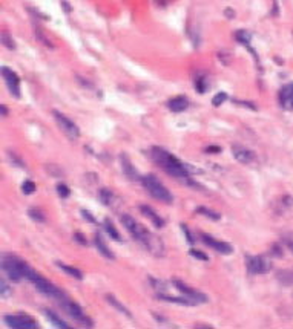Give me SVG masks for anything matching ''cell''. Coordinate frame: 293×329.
<instances>
[{
    "label": "cell",
    "instance_id": "cell-22",
    "mask_svg": "<svg viewBox=\"0 0 293 329\" xmlns=\"http://www.w3.org/2000/svg\"><path fill=\"white\" fill-rule=\"evenodd\" d=\"M195 211H196L198 215H203V216L209 218L211 220H219V219H221V215H219V213H216V211H214V210H211V208H207V207H203V205L196 207Z\"/></svg>",
    "mask_w": 293,
    "mask_h": 329
},
{
    "label": "cell",
    "instance_id": "cell-18",
    "mask_svg": "<svg viewBox=\"0 0 293 329\" xmlns=\"http://www.w3.org/2000/svg\"><path fill=\"white\" fill-rule=\"evenodd\" d=\"M56 265L57 267L63 271V273H66L68 275H72L74 279H77V280H81L83 279V274H81V271L80 270H77V268H74V267H69V265H66V263H63V262H56Z\"/></svg>",
    "mask_w": 293,
    "mask_h": 329
},
{
    "label": "cell",
    "instance_id": "cell-9",
    "mask_svg": "<svg viewBox=\"0 0 293 329\" xmlns=\"http://www.w3.org/2000/svg\"><path fill=\"white\" fill-rule=\"evenodd\" d=\"M36 285V288L41 292L45 294L48 297H52V299H57V300H61L63 297H66L63 294V291H60L56 285H52L49 280H46L45 277H41V275H39V277L33 282Z\"/></svg>",
    "mask_w": 293,
    "mask_h": 329
},
{
    "label": "cell",
    "instance_id": "cell-25",
    "mask_svg": "<svg viewBox=\"0 0 293 329\" xmlns=\"http://www.w3.org/2000/svg\"><path fill=\"white\" fill-rule=\"evenodd\" d=\"M195 89L200 92V93H204L207 91V81H206V77L204 75H198L195 78Z\"/></svg>",
    "mask_w": 293,
    "mask_h": 329
},
{
    "label": "cell",
    "instance_id": "cell-28",
    "mask_svg": "<svg viewBox=\"0 0 293 329\" xmlns=\"http://www.w3.org/2000/svg\"><path fill=\"white\" fill-rule=\"evenodd\" d=\"M112 199H114L112 192H109L108 188H101V190H100V201H101L103 204L109 205V204L112 202Z\"/></svg>",
    "mask_w": 293,
    "mask_h": 329
},
{
    "label": "cell",
    "instance_id": "cell-17",
    "mask_svg": "<svg viewBox=\"0 0 293 329\" xmlns=\"http://www.w3.org/2000/svg\"><path fill=\"white\" fill-rule=\"evenodd\" d=\"M94 242H96V247H97V250L103 254L104 257L109 259V260H114V259H115L114 253L109 250V247L106 245V243H104V240H103V238H101L100 233H97V235H96V238H94Z\"/></svg>",
    "mask_w": 293,
    "mask_h": 329
},
{
    "label": "cell",
    "instance_id": "cell-4",
    "mask_svg": "<svg viewBox=\"0 0 293 329\" xmlns=\"http://www.w3.org/2000/svg\"><path fill=\"white\" fill-rule=\"evenodd\" d=\"M141 183H143V187L149 192V195L152 198H155L156 201H160V202H163V204H172L174 202L172 193L155 176H152V175L143 176Z\"/></svg>",
    "mask_w": 293,
    "mask_h": 329
},
{
    "label": "cell",
    "instance_id": "cell-27",
    "mask_svg": "<svg viewBox=\"0 0 293 329\" xmlns=\"http://www.w3.org/2000/svg\"><path fill=\"white\" fill-rule=\"evenodd\" d=\"M28 215H29L31 219H34L37 222H45V219H46L45 215H43V211H40L39 208H29Z\"/></svg>",
    "mask_w": 293,
    "mask_h": 329
},
{
    "label": "cell",
    "instance_id": "cell-7",
    "mask_svg": "<svg viewBox=\"0 0 293 329\" xmlns=\"http://www.w3.org/2000/svg\"><path fill=\"white\" fill-rule=\"evenodd\" d=\"M172 283H174L175 288L181 292V295H184L186 299H189V300H191V302H194L195 305H196V303H204V302H207V297H206V294H203L201 291H198V290L192 288V286H189V285H186L183 280L174 279V280H172Z\"/></svg>",
    "mask_w": 293,
    "mask_h": 329
},
{
    "label": "cell",
    "instance_id": "cell-19",
    "mask_svg": "<svg viewBox=\"0 0 293 329\" xmlns=\"http://www.w3.org/2000/svg\"><path fill=\"white\" fill-rule=\"evenodd\" d=\"M106 300H108V302H109V303H111V305H112V306H114V308H115V310H117V311H120L121 314H124V315H126V317L132 318V314H131V311H129L128 308L124 306L123 303H120V302H118L117 299H115V297H114L112 294H106Z\"/></svg>",
    "mask_w": 293,
    "mask_h": 329
},
{
    "label": "cell",
    "instance_id": "cell-31",
    "mask_svg": "<svg viewBox=\"0 0 293 329\" xmlns=\"http://www.w3.org/2000/svg\"><path fill=\"white\" fill-rule=\"evenodd\" d=\"M57 193L61 196V198H68L71 195V190L65 185V184H59L57 185Z\"/></svg>",
    "mask_w": 293,
    "mask_h": 329
},
{
    "label": "cell",
    "instance_id": "cell-26",
    "mask_svg": "<svg viewBox=\"0 0 293 329\" xmlns=\"http://www.w3.org/2000/svg\"><path fill=\"white\" fill-rule=\"evenodd\" d=\"M34 34H36V37H37V40H40L41 43H43L45 46H48V48H54V45L51 43V40L43 34V31L41 29H39V28H34Z\"/></svg>",
    "mask_w": 293,
    "mask_h": 329
},
{
    "label": "cell",
    "instance_id": "cell-36",
    "mask_svg": "<svg viewBox=\"0 0 293 329\" xmlns=\"http://www.w3.org/2000/svg\"><path fill=\"white\" fill-rule=\"evenodd\" d=\"M81 215L85 216V218H88V220L91 222V224H96V222H97V220H96V218H94V216L89 213V211H86V210H81Z\"/></svg>",
    "mask_w": 293,
    "mask_h": 329
},
{
    "label": "cell",
    "instance_id": "cell-2",
    "mask_svg": "<svg viewBox=\"0 0 293 329\" xmlns=\"http://www.w3.org/2000/svg\"><path fill=\"white\" fill-rule=\"evenodd\" d=\"M151 158H152V161L158 165L160 168H163L167 175L187 181V178H189L187 167L175 155H172L171 152L164 150L163 147H152Z\"/></svg>",
    "mask_w": 293,
    "mask_h": 329
},
{
    "label": "cell",
    "instance_id": "cell-14",
    "mask_svg": "<svg viewBox=\"0 0 293 329\" xmlns=\"http://www.w3.org/2000/svg\"><path fill=\"white\" fill-rule=\"evenodd\" d=\"M234 156L238 163L241 164H252L255 159H256V155L249 150V148H244V147H239V146H235L234 147Z\"/></svg>",
    "mask_w": 293,
    "mask_h": 329
},
{
    "label": "cell",
    "instance_id": "cell-5",
    "mask_svg": "<svg viewBox=\"0 0 293 329\" xmlns=\"http://www.w3.org/2000/svg\"><path fill=\"white\" fill-rule=\"evenodd\" d=\"M60 305H61V308H63V311L71 318H74L77 323H80L81 326H92V320L85 312H83V310L76 302H71V300L66 299V297H63V299L60 300Z\"/></svg>",
    "mask_w": 293,
    "mask_h": 329
},
{
    "label": "cell",
    "instance_id": "cell-33",
    "mask_svg": "<svg viewBox=\"0 0 293 329\" xmlns=\"http://www.w3.org/2000/svg\"><path fill=\"white\" fill-rule=\"evenodd\" d=\"M226 98H227V93H224V92L216 93V95H215V98H214V101H212V104H214V106H219V104H223V103L226 101Z\"/></svg>",
    "mask_w": 293,
    "mask_h": 329
},
{
    "label": "cell",
    "instance_id": "cell-10",
    "mask_svg": "<svg viewBox=\"0 0 293 329\" xmlns=\"http://www.w3.org/2000/svg\"><path fill=\"white\" fill-rule=\"evenodd\" d=\"M5 323L11 328H17V329H22V328H39V323L34 320V318H31L29 315L26 314H13V315H5Z\"/></svg>",
    "mask_w": 293,
    "mask_h": 329
},
{
    "label": "cell",
    "instance_id": "cell-29",
    "mask_svg": "<svg viewBox=\"0 0 293 329\" xmlns=\"http://www.w3.org/2000/svg\"><path fill=\"white\" fill-rule=\"evenodd\" d=\"M2 43H3L8 49H11V51H14V49H16V43H14V40H13V37L9 36L8 33H3V34H2Z\"/></svg>",
    "mask_w": 293,
    "mask_h": 329
},
{
    "label": "cell",
    "instance_id": "cell-34",
    "mask_svg": "<svg viewBox=\"0 0 293 329\" xmlns=\"http://www.w3.org/2000/svg\"><path fill=\"white\" fill-rule=\"evenodd\" d=\"M180 227H181V230H183V233H184V236H186L187 242H189V243H194L195 240H194V238H192V233H191V230L187 228V225H186V224H181Z\"/></svg>",
    "mask_w": 293,
    "mask_h": 329
},
{
    "label": "cell",
    "instance_id": "cell-38",
    "mask_svg": "<svg viewBox=\"0 0 293 329\" xmlns=\"http://www.w3.org/2000/svg\"><path fill=\"white\" fill-rule=\"evenodd\" d=\"M206 152H221V148L216 146H211L209 148H206Z\"/></svg>",
    "mask_w": 293,
    "mask_h": 329
},
{
    "label": "cell",
    "instance_id": "cell-23",
    "mask_svg": "<svg viewBox=\"0 0 293 329\" xmlns=\"http://www.w3.org/2000/svg\"><path fill=\"white\" fill-rule=\"evenodd\" d=\"M121 165H123V170H124V173H126V176L129 178V179H138V176H137V172H135V168L131 165V163H129V159L126 158V156H121Z\"/></svg>",
    "mask_w": 293,
    "mask_h": 329
},
{
    "label": "cell",
    "instance_id": "cell-40",
    "mask_svg": "<svg viewBox=\"0 0 293 329\" xmlns=\"http://www.w3.org/2000/svg\"><path fill=\"white\" fill-rule=\"evenodd\" d=\"M287 243H289V247L292 248V251H293V240H287Z\"/></svg>",
    "mask_w": 293,
    "mask_h": 329
},
{
    "label": "cell",
    "instance_id": "cell-6",
    "mask_svg": "<svg viewBox=\"0 0 293 329\" xmlns=\"http://www.w3.org/2000/svg\"><path fill=\"white\" fill-rule=\"evenodd\" d=\"M54 118H56V123H57V126L60 127V130L63 132L69 140H78V136H80V130H78V127H77V124L72 121V120H69L66 115H63V113H60V112H54Z\"/></svg>",
    "mask_w": 293,
    "mask_h": 329
},
{
    "label": "cell",
    "instance_id": "cell-24",
    "mask_svg": "<svg viewBox=\"0 0 293 329\" xmlns=\"http://www.w3.org/2000/svg\"><path fill=\"white\" fill-rule=\"evenodd\" d=\"M235 37H236V40L239 41V43L246 45V46L249 48V51H252V48H250V45H249V41H250V36H249V33H246V31H236Z\"/></svg>",
    "mask_w": 293,
    "mask_h": 329
},
{
    "label": "cell",
    "instance_id": "cell-39",
    "mask_svg": "<svg viewBox=\"0 0 293 329\" xmlns=\"http://www.w3.org/2000/svg\"><path fill=\"white\" fill-rule=\"evenodd\" d=\"M8 110H6V106H2V115H6Z\"/></svg>",
    "mask_w": 293,
    "mask_h": 329
},
{
    "label": "cell",
    "instance_id": "cell-20",
    "mask_svg": "<svg viewBox=\"0 0 293 329\" xmlns=\"http://www.w3.org/2000/svg\"><path fill=\"white\" fill-rule=\"evenodd\" d=\"M45 315L48 317V320L54 325L56 328H63V329H69V325L66 323V322H63L61 318L56 314V312H52V311H49V310H46L45 311Z\"/></svg>",
    "mask_w": 293,
    "mask_h": 329
},
{
    "label": "cell",
    "instance_id": "cell-13",
    "mask_svg": "<svg viewBox=\"0 0 293 329\" xmlns=\"http://www.w3.org/2000/svg\"><path fill=\"white\" fill-rule=\"evenodd\" d=\"M201 240L206 243L207 247H211L212 250H215V251H218V253H221V254H230L234 251V248H232V245L230 243H227V242H223V240H218V239H215V238H212V236H209V235H201Z\"/></svg>",
    "mask_w": 293,
    "mask_h": 329
},
{
    "label": "cell",
    "instance_id": "cell-3",
    "mask_svg": "<svg viewBox=\"0 0 293 329\" xmlns=\"http://www.w3.org/2000/svg\"><path fill=\"white\" fill-rule=\"evenodd\" d=\"M2 268H3L5 274L13 282H20L22 279L34 282L40 275L34 268H31L26 262H23L22 259H19L17 256H13V254H3Z\"/></svg>",
    "mask_w": 293,
    "mask_h": 329
},
{
    "label": "cell",
    "instance_id": "cell-21",
    "mask_svg": "<svg viewBox=\"0 0 293 329\" xmlns=\"http://www.w3.org/2000/svg\"><path fill=\"white\" fill-rule=\"evenodd\" d=\"M103 225H104V230H106V233H108V235H109L114 240L121 242V236L118 235V230L115 228V225L112 224V220H111V219H104Z\"/></svg>",
    "mask_w": 293,
    "mask_h": 329
},
{
    "label": "cell",
    "instance_id": "cell-8",
    "mask_svg": "<svg viewBox=\"0 0 293 329\" xmlns=\"http://www.w3.org/2000/svg\"><path fill=\"white\" fill-rule=\"evenodd\" d=\"M246 267L249 274H266L270 271V260L264 256H246Z\"/></svg>",
    "mask_w": 293,
    "mask_h": 329
},
{
    "label": "cell",
    "instance_id": "cell-37",
    "mask_svg": "<svg viewBox=\"0 0 293 329\" xmlns=\"http://www.w3.org/2000/svg\"><path fill=\"white\" fill-rule=\"evenodd\" d=\"M76 239L81 243V245H86V239H85V238H81L80 233H76Z\"/></svg>",
    "mask_w": 293,
    "mask_h": 329
},
{
    "label": "cell",
    "instance_id": "cell-15",
    "mask_svg": "<svg viewBox=\"0 0 293 329\" xmlns=\"http://www.w3.org/2000/svg\"><path fill=\"white\" fill-rule=\"evenodd\" d=\"M140 211H141V215L148 218L155 227H158V228H163V227H164V220H163V218L156 215L155 211H154L149 205H140Z\"/></svg>",
    "mask_w": 293,
    "mask_h": 329
},
{
    "label": "cell",
    "instance_id": "cell-30",
    "mask_svg": "<svg viewBox=\"0 0 293 329\" xmlns=\"http://www.w3.org/2000/svg\"><path fill=\"white\" fill-rule=\"evenodd\" d=\"M22 190H23V193L25 195H31L33 192H36V184L33 183V181H23V184H22Z\"/></svg>",
    "mask_w": 293,
    "mask_h": 329
},
{
    "label": "cell",
    "instance_id": "cell-16",
    "mask_svg": "<svg viewBox=\"0 0 293 329\" xmlns=\"http://www.w3.org/2000/svg\"><path fill=\"white\" fill-rule=\"evenodd\" d=\"M167 108H169L172 112H183L189 108V100L187 97H175L167 101Z\"/></svg>",
    "mask_w": 293,
    "mask_h": 329
},
{
    "label": "cell",
    "instance_id": "cell-11",
    "mask_svg": "<svg viewBox=\"0 0 293 329\" xmlns=\"http://www.w3.org/2000/svg\"><path fill=\"white\" fill-rule=\"evenodd\" d=\"M2 75H3V80L8 86V91L11 92V95H14L16 98H20V80L17 77V73L13 69L3 66L2 68Z\"/></svg>",
    "mask_w": 293,
    "mask_h": 329
},
{
    "label": "cell",
    "instance_id": "cell-12",
    "mask_svg": "<svg viewBox=\"0 0 293 329\" xmlns=\"http://www.w3.org/2000/svg\"><path fill=\"white\" fill-rule=\"evenodd\" d=\"M278 100H279V106L284 110L287 112L293 110V83L284 84V86L281 88L278 93Z\"/></svg>",
    "mask_w": 293,
    "mask_h": 329
},
{
    "label": "cell",
    "instance_id": "cell-32",
    "mask_svg": "<svg viewBox=\"0 0 293 329\" xmlns=\"http://www.w3.org/2000/svg\"><path fill=\"white\" fill-rule=\"evenodd\" d=\"M189 254H191L192 257L198 259V260H207V259H209V257L206 256V254H204L203 251H200V250H194V248H192V250L189 251Z\"/></svg>",
    "mask_w": 293,
    "mask_h": 329
},
{
    "label": "cell",
    "instance_id": "cell-35",
    "mask_svg": "<svg viewBox=\"0 0 293 329\" xmlns=\"http://www.w3.org/2000/svg\"><path fill=\"white\" fill-rule=\"evenodd\" d=\"M0 290H2V292H0V294H2V299H5V297H8L9 294H11V290H9L8 286H6V282L5 280L0 282Z\"/></svg>",
    "mask_w": 293,
    "mask_h": 329
},
{
    "label": "cell",
    "instance_id": "cell-1",
    "mask_svg": "<svg viewBox=\"0 0 293 329\" xmlns=\"http://www.w3.org/2000/svg\"><path fill=\"white\" fill-rule=\"evenodd\" d=\"M121 222H123V225L126 227V230L131 233V236L137 242H140L144 248H148L154 256H156V257L163 256L164 250H163L161 240L158 238H155L148 228L143 227L141 224H138V222L134 218H131L129 215H123Z\"/></svg>",
    "mask_w": 293,
    "mask_h": 329
}]
</instances>
